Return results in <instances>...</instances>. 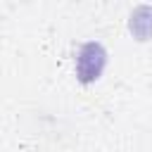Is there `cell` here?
Returning a JSON list of instances; mask_svg holds the SVG:
<instances>
[{
    "instance_id": "obj_1",
    "label": "cell",
    "mask_w": 152,
    "mask_h": 152,
    "mask_svg": "<svg viewBox=\"0 0 152 152\" xmlns=\"http://www.w3.org/2000/svg\"><path fill=\"white\" fill-rule=\"evenodd\" d=\"M104 64H107V50L102 43L88 40V43L78 45V50H76V78L83 86L95 83L102 76Z\"/></svg>"
},
{
    "instance_id": "obj_2",
    "label": "cell",
    "mask_w": 152,
    "mask_h": 152,
    "mask_svg": "<svg viewBox=\"0 0 152 152\" xmlns=\"http://www.w3.org/2000/svg\"><path fill=\"white\" fill-rule=\"evenodd\" d=\"M128 28L138 40L152 38V5H138L128 17Z\"/></svg>"
}]
</instances>
